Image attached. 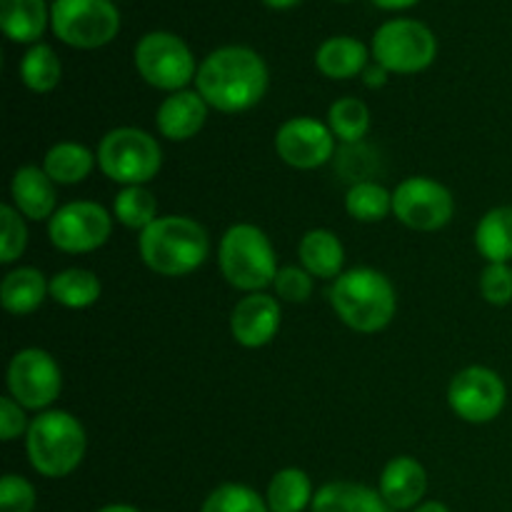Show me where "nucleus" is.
Instances as JSON below:
<instances>
[{"instance_id":"f257e3e1","label":"nucleus","mask_w":512,"mask_h":512,"mask_svg":"<svg viewBox=\"0 0 512 512\" xmlns=\"http://www.w3.org/2000/svg\"><path fill=\"white\" fill-rule=\"evenodd\" d=\"M270 73L260 53L248 45H225L200 63L195 88L220 113H245L265 98Z\"/></svg>"},{"instance_id":"f03ea898","label":"nucleus","mask_w":512,"mask_h":512,"mask_svg":"<svg viewBox=\"0 0 512 512\" xmlns=\"http://www.w3.org/2000/svg\"><path fill=\"white\" fill-rule=\"evenodd\" d=\"M330 305L340 323L363 335L388 328L398 310V295L385 273L375 268H350L330 285Z\"/></svg>"},{"instance_id":"7ed1b4c3","label":"nucleus","mask_w":512,"mask_h":512,"mask_svg":"<svg viewBox=\"0 0 512 512\" xmlns=\"http://www.w3.org/2000/svg\"><path fill=\"white\" fill-rule=\"evenodd\" d=\"M138 250L153 273L163 278H183L208 260L210 235L188 215H160L140 233Z\"/></svg>"},{"instance_id":"20e7f679","label":"nucleus","mask_w":512,"mask_h":512,"mask_svg":"<svg viewBox=\"0 0 512 512\" xmlns=\"http://www.w3.org/2000/svg\"><path fill=\"white\" fill-rule=\"evenodd\" d=\"M88 448L85 428L68 410H45L30 420L25 453L38 475L50 480L68 478L80 468Z\"/></svg>"},{"instance_id":"39448f33","label":"nucleus","mask_w":512,"mask_h":512,"mask_svg":"<svg viewBox=\"0 0 512 512\" xmlns=\"http://www.w3.org/2000/svg\"><path fill=\"white\" fill-rule=\"evenodd\" d=\"M218 268L223 278L243 293H263L275 283L278 258L265 230L253 223H235L220 238Z\"/></svg>"},{"instance_id":"423d86ee","label":"nucleus","mask_w":512,"mask_h":512,"mask_svg":"<svg viewBox=\"0 0 512 512\" xmlns=\"http://www.w3.org/2000/svg\"><path fill=\"white\" fill-rule=\"evenodd\" d=\"M100 170L108 180L128 185H148L163 168V148L140 128H115L100 138L95 150Z\"/></svg>"},{"instance_id":"0eeeda50","label":"nucleus","mask_w":512,"mask_h":512,"mask_svg":"<svg viewBox=\"0 0 512 512\" xmlns=\"http://www.w3.org/2000/svg\"><path fill=\"white\" fill-rule=\"evenodd\" d=\"M50 28L70 48L95 50L118 35L120 13L113 0H53Z\"/></svg>"},{"instance_id":"6e6552de","label":"nucleus","mask_w":512,"mask_h":512,"mask_svg":"<svg viewBox=\"0 0 512 512\" xmlns=\"http://www.w3.org/2000/svg\"><path fill=\"white\" fill-rule=\"evenodd\" d=\"M435 55H438V40L433 30L420 20H388L373 35V58L388 73H423L433 65Z\"/></svg>"},{"instance_id":"1a4fd4ad","label":"nucleus","mask_w":512,"mask_h":512,"mask_svg":"<svg viewBox=\"0 0 512 512\" xmlns=\"http://www.w3.org/2000/svg\"><path fill=\"white\" fill-rule=\"evenodd\" d=\"M135 70L148 85L168 93L185 90L190 80L198 75L193 50L188 48L180 35L165 33V30H153L143 35L135 45Z\"/></svg>"},{"instance_id":"9d476101","label":"nucleus","mask_w":512,"mask_h":512,"mask_svg":"<svg viewBox=\"0 0 512 512\" xmlns=\"http://www.w3.org/2000/svg\"><path fill=\"white\" fill-rule=\"evenodd\" d=\"M113 235V215L93 200H73L55 210L48 220V238L53 248L68 255L93 253Z\"/></svg>"},{"instance_id":"9b49d317","label":"nucleus","mask_w":512,"mask_h":512,"mask_svg":"<svg viewBox=\"0 0 512 512\" xmlns=\"http://www.w3.org/2000/svg\"><path fill=\"white\" fill-rule=\"evenodd\" d=\"M508 403V385L485 365H470L460 370L448 385V405L460 420L473 425L493 423Z\"/></svg>"},{"instance_id":"f8f14e48","label":"nucleus","mask_w":512,"mask_h":512,"mask_svg":"<svg viewBox=\"0 0 512 512\" xmlns=\"http://www.w3.org/2000/svg\"><path fill=\"white\" fill-rule=\"evenodd\" d=\"M393 215L405 228L435 233L453 220L455 198L438 180L413 175L393 190Z\"/></svg>"},{"instance_id":"ddd939ff","label":"nucleus","mask_w":512,"mask_h":512,"mask_svg":"<svg viewBox=\"0 0 512 512\" xmlns=\"http://www.w3.org/2000/svg\"><path fill=\"white\" fill-rule=\"evenodd\" d=\"M63 390V373L50 353L40 348H25L10 358L8 393L25 410L45 413Z\"/></svg>"},{"instance_id":"4468645a","label":"nucleus","mask_w":512,"mask_h":512,"mask_svg":"<svg viewBox=\"0 0 512 512\" xmlns=\"http://www.w3.org/2000/svg\"><path fill=\"white\" fill-rule=\"evenodd\" d=\"M335 135L310 115L288 118L275 133V153L295 170H315L335 158Z\"/></svg>"},{"instance_id":"2eb2a0df","label":"nucleus","mask_w":512,"mask_h":512,"mask_svg":"<svg viewBox=\"0 0 512 512\" xmlns=\"http://www.w3.org/2000/svg\"><path fill=\"white\" fill-rule=\"evenodd\" d=\"M280 318H283V310H280L278 298L268 293H250L235 303L230 313V333L235 343L243 348H265L278 335Z\"/></svg>"},{"instance_id":"dca6fc26","label":"nucleus","mask_w":512,"mask_h":512,"mask_svg":"<svg viewBox=\"0 0 512 512\" xmlns=\"http://www.w3.org/2000/svg\"><path fill=\"white\" fill-rule=\"evenodd\" d=\"M208 110L210 105L205 103L198 90H178L160 103L158 113H155V125L163 138L183 143L203 130Z\"/></svg>"},{"instance_id":"f3484780","label":"nucleus","mask_w":512,"mask_h":512,"mask_svg":"<svg viewBox=\"0 0 512 512\" xmlns=\"http://www.w3.org/2000/svg\"><path fill=\"white\" fill-rule=\"evenodd\" d=\"M380 495L395 512L415 510L428 493V473L420 460L398 455L380 473Z\"/></svg>"},{"instance_id":"a211bd4d","label":"nucleus","mask_w":512,"mask_h":512,"mask_svg":"<svg viewBox=\"0 0 512 512\" xmlns=\"http://www.w3.org/2000/svg\"><path fill=\"white\" fill-rule=\"evenodd\" d=\"M10 198L13 208L25 220H50L58 210V190L38 165H23L10 180Z\"/></svg>"},{"instance_id":"6ab92c4d","label":"nucleus","mask_w":512,"mask_h":512,"mask_svg":"<svg viewBox=\"0 0 512 512\" xmlns=\"http://www.w3.org/2000/svg\"><path fill=\"white\" fill-rule=\"evenodd\" d=\"M310 512H395L380 490L353 480H333L315 490Z\"/></svg>"},{"instance_id":"aec40b11","label":"nucleus","mask_w":512,"mask_h":512,"mask_svg":"<svg viewBox=\"0 0 512 512\" xmlns=\"http://www.w3.org/2000/svg\"><path fill=\"white\" fill-rule=\"evenodd\" d=\"M300 265L313 278L335 280L345 273V248L338 235L328 228H313L300 238L298 245Z\"/></svg>"},{"instance_id":"412c9836","label":"nucleus","mask_w":512,"mask_h":512,"mask_svg":"<svg viewBox=\"0 0 512 512\" xmlns=\"http://www.w3.org/2000/svg\"><path fill=\"white\" fill-rule=\"evenodd\" d=\"M48 295L50 280H45V275L30 265L10 270L0 283V303H3L5 313L18 315V318L35 313Z\"/></svg>"},{"instance_id":"4be33fe9","label":"nucleus","mask_w":512,"mask_h":512,"mask_svg":"<svg viewBox=\"0 0 512 512\" xmlns=\"http://www.w3.org/2000/svg\"><path fill=\"white\" fill-rule=\"evenodd\" d=\"M315 68L330 80H350L363 75L368 68V48L358 38L335 35L328 38L315 53Z\"/></svg>"},{"instance_id":"5701e85b","label":"nucleus","mask_w":512,"mask_h":512,"mask_svg":"<svg viewBox=\"0 0 512 512\" xmlns=\"http://www.w3.org/2000/svg\"><path fill=\"white\" fill-rule=\"evenodd\" d=\"M45 0H0V28L13 43H38L48 28Z\"/></svg>"},{"instance_id":"b1692460","label":"nucleus","mask_w":512,"mask_h":512,"mask_svg":"<svg viewBox=\"0 0 512 512\" xmlns=\"http://www.w3.org/2000/svg\"><path fill=\"white\" fill-rule=\"evenodd\" d=\"M95 163H98V158L85 145L63 140L45 153L43 170L55 185H78L93 173Z\"/></svg>"},{"instance_id":"393cba45","label":"nucleus","mask_w":512,"mask_h":512,"mask_svg":"<svg viewBox=\"0 0 512 512\" xmlns=\"http://www.w3.org/2000/svg\"><path fill=\"white\" fill-rule=\"evenodd\" d=\"M475 248L488 263L512 260V205H498L480 218L475 228Z\"/></svg>"},{"instance_id":"a878e982","label":"nucleus","mask_w":512,"mask_h":512,"mask_svg":"<svg viewBox=\"0 0 512 512\" xmlns=\"http://www.w3.org/2000/svg\"><path fill=\"white\" fill-rule=\"evenodd\" d=\"M315 490L308 473L300 468H283L270 478L265 503L270 512H303L313 505Z\"/></svg>"},{"instance_id":"bb28decb","label":"nucleus","mask_w":512,"mask_h":512,"mask_svg":"<svg viewBox=\"0 0 512 512\" xmlns=\"http://www.w3.org/2000/svg\"><path fill=\"white\" fill-rule=\"evenodd\" d=\"M103 293L100 278L93 270L68 268L50 278V298L68 310H85L95 305Z\"/></svg>"},{"instance_id":"cd10ccee","label":"nucleus","mask_w":512,"mask_h":512,"mask_svg":"<svg viewBox=\"0 0 512 512\" xmlns=\"http://www.w3.org/2000/svg\"><path fill=\"white\" fill-rule=\"evenodd\" d=\"M63 78V65L50 45L35 43L20 60V80L33 93H50Z\"/></svg>"},{"instance_id":"c85d7f7f","label":"nucleus","mask_w":512,"mask_h":512,"mask_svg":"<svg viewBox=\"0 0 512 512\" xmlns=\"http://www.w3.org/2000/svg\"><path fill=\"white\" fill-rule=\"evenodd\" d=\"M345 210L358 223H380L393 213V193L375 180L355 183L345 193Z\"/></svg>"},{"instance_id":"c756f323","label":"nucleus","mask_w":512,"mask_h":512,"mask_svg":"<svg viewBox=\"0 0 512 512\" xmlns=\"http://www.w3.org/2000/svg\"><path fill=\"white\" fill-rule=\"evenodd\" d=\"M113 218L130 230H140L155 223L158 215V200L145 185H128L120 190L113 200Z\"/></svg>"},{"instance_id":"7c9ffc66","label":"nucleus","mask_w":512,"mask_h":512,"mask_svg":"<svg viewBox=\"0 0 512 512\" xmlns=\"http://www.w3.org/2000/svg\"><path fill=\"white\" fill-rule=\"evenodd\" d=\"M328 128L343 145L363 143L370 130V108L360 98H338L328 110Z\"/></svg>"},{"instance_id":"2f4dec72","label":"nucleus","mask_w":512,"mask_h":512,"mask_svg":"<svg viewBox=\"0 0 512 512\" xmlns=\"http://www.w3.org/2000/svg\"><path fill=\"white\" fill-rule=\"evenodd\" d=\"M200 512H270L258 490L243 483H223L203 500Z\"/></svg>"},{"instance_id":"473e14b6","label":"nucleus","mask_w":512,"mask_h":512,"mask_svg":"<svg viewBox=\"0 0 512 512\" xmlns=\"http://www.w3.org/2000/svg\"><path fill=\"white\" fill-rule=\"evenodd\" d=\"M0 225H3L0 263L10 265L25 253V248H28V228H25V218L13 208V203L0 205Z\"/></svg>"},{"instance_id":"72a5a7b5","label":"nucleus","mask_w":512,"mask_h":512,"mask_svg":"<svg viewBox=\"0 0 512 512\" xmlns=\"http://www.w3.org/2000/svg\"><path fill=\"white\" fill-rule=\"evenodd\" d=\"M275 293L285 303H308L313 298L315 278L303 265H283L275 275Z\"/></svg>"},{"instance_id":"f704fd0d","label":"nucleus","mask_w":512,"mask_h":512,"mask_svg":"<svg viewBox=\"0 0 512 512\" xmlns=\"http://www.w3.org/2000/svg\"><path fill=\"white\" fill-rule=\"evenodd\" d=\"M480 293L485 303L495 308H505L512 303V265L510 263H488L480 273Z\"/></svg>"},{"instance_id":"c9c22d12","label":"nucleus","mask_w":512,"mask_h":512,"mask_svg":"<svg viewBox=\"0 0 512 512\" xmlns=\"http://www.w3.org/2000/svg\"><path fill=\"white\" fill-rule=\"evenodd\" d=\"M38 495L30 480L8 473L0 480V512H33Z\"/></svg>"},{"instance_id":"e433bc0d","label":"nucleus","mask_w":512,"mask_h":512,"mask_svg":"<svg viewBox=\"0 0 512 512\" xmlns=\"http://www.w3.org/2000/svg\"><path fill=\"white\" fill-rule=\"evenodd\" d=\"M30 423L25 418V408L20 403H15L10 395L0 398V438L3 443H13L20 435L28 433Z\"/></svg>"},{"instance_id":"4c0bfd02","label":"nucleus","mask_w":512,"mask_h":512,"mask_svg":"<svg viewBox=\"0 0 512 512\" xmlns=\"http://www.w3.org/2000/svg\"><path fill=\"white\" fill-rule=\"evenodd\" d=\"M388 75L390 73L383 68V65L373 63L363 70V75H360V78H363V83L368 85V88L378 90V88H383V85H388Z\"/></svg>"},{"instance_id":"58836bf2","label":"nucleus","mask_w":512,"mask_h":512,"mask_svg":"<svg viewBox=\"0 0 512 512\" xmlns=\"http://www.w3.org/2000/svg\"><path fill=\"white\" fill-rule=\"evenodd\" d=\"M380 10H405V8H413L415 3L420 0H373Z\"/></svg>"},{"instance_id":"ea45409f","label":"nucleus","mask_w":512,"mask_h":512,"mask_svg":"<svg viewBox=\"0 0 512 512\" xmlns=\"http://www.w3.org/2000/svg\"><path fill=\"white\" fill-rule=\"evenodd\" d=\"M410 512H450V508L445 503H440V500H423L418 508Z\"/></svg>"},{"instance_id":"a19ab883","label":"nucleus","mask_w":512,"mask_h":512,"mask_svg":"<svg viewBox=\"0 0 512 512\" xmlns=\"http://www.w3.org/2000/svg\"><path fill=\"white\" fill-rule=\"evenodd\" d=\"M95 512H140V510L133 508V505H128V503H110V505H103V508L95 510Z\"/></svg>"},{"instance_id":"79ce46f5","label":"nucleus","mask_w":512,"mask_h":512,"mask_svg":"<svg viewBox=\"0 0 512 512\" xmlns=\"http://www.w3.org/2000/svg\"><path fill=\"white\" fill-rule=\"evenodd\" d=\"M263 3L273 10H288L293 8V5H298L300 0H263Z\"/></svg>"},{"instance_id":"37998d69","label":"nucleus","mask_w":512,"mask_h":512,"mask_svg":"<svg viewBox=\"0 0 512 512\" xmlns=\"http://www.w3.org/2000/svg\"><path fill=\"white\" fill-rule=\"evenodd\" d=\"M338 3H350V0H338Z\"/></svg>"}]
</instances>
